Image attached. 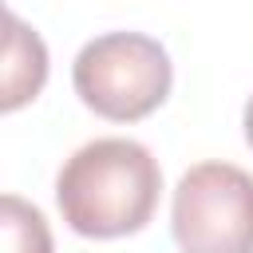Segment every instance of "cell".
Here are the masks:
<instances>
[{"label":"cell","instance_id":"4","mask_svg":"<svg viewBox=\"0 0 253 253\" xmlns=\"http://www.w3.org/2000/svg\"><path fill=\"white\" fill-rule=\"evenodd\" d=\"M4 111H16L20 103L36 99L43 79H47V47L43 40L16 16L4 12Z\"/></svg>","mask_w":253,"mask_h":253},{"label":"cell","instance_id":"2","mask_svg":"<svg viewBox=\"0 0 253 253\" xmlns=\"http://www.w3.org/2000/svg\"><path fill=\"white\" fill-rule=\"evenodd\" d=\"M71 83L83 107H91L95 115L134 123L166 103L174 67L158 40L142 32H107L79 47Z\"/></svg>","mask_w":253,"mask_h":253},{"label":"cell","instance_id":"5","mask_svg":"<svg viewBox=\"0 0 253 253\" xmlns=\"http://www.w3.org/2000/svg\"><path fill=\"white\" fill-rule=\"evenodd\" d=\"M0 233H4V253H51V233L43 213L16 194L0 198Z\"/></svg>","mask_w":253,"mask_h":253},{"label":"cell","instance_id":"6","mask_svg":"<svg viewBox=\"0 0 253 253\" xmlns=\"http://www.w3.org/2000/svg\"><path fill=\"white\" fill-rule=\"evenodd\" d=\"M241 123H245V142L253 146V95H249V103H245V119H241Z\"/></svg>","mask_w":253,"mask_h":253},{"label":"cell","instance_id":"1","mask_svg":"<svg viewBox=\"0 0 253 253\" xmlns=\"http://www.w3.org/2000/svg\"><path fill=\"white\" fill-rule=\"evenodd\" d=\"M162 194V170L154 154L134 138H95L79 146L59 178L55 202L63 221L83 237H126L138 233Z\"/></svg>","mask_w":253,"mask_h":253},{"label":"cell","instance_id":"3","mask_svg":"<svg viewBox=\"0 0 253 253\" xmlns=\"http://www.w3.org/2000/svg\"><path fill=\"white\" fill-rule=\"evenodd\" d=\"M170 225L182 253H253V174L233 162L190 166Z\"/></svg>","mask_w":253,"mask_h":253}]
</instances>
